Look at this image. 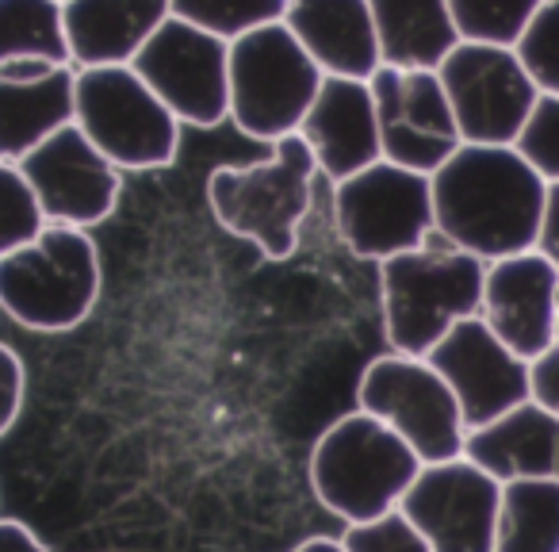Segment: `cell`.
Returning <instances> with one entry per match:
<instances>
[{"mask_svg":"<svg viewBox=\"0 0 559 552\" xmlns=\"http://www.w3.org/2000/svg\"><path fill=\"white\" fill-rule=\"evenodd\" d=\"M73 66H0V162H20L58 127L73 124Z\"/></svg>","mask_w":559,"mask_h":552,"instance_id":"18","label":"cell"},{"mask_svg":"<svg viewBox=\"0 0 559 552\" xmlns=\"http://www.w3.org/2000/svg\"><path fill=\"white\" fill-rule=\"evenodd\" d=\"M528 399L559 414V338L528 361Z\"/></svg>","mask_w":559,"mask_h":552,"instance_id":"32","label":"cell"},{"mask_svg":"<svg viewBox=\"0 0 559 552\" xmlns=\"http://www.w3.org/2000/svg\"><path fill=\"white\" fill-rule=\"evenodd\" d=\"M292 552H349L342 537H311V541L296 544Z\"/></svg>","mask_w":559,"mask_h":552,"instance_id":"35","label":"cell"},{"mask_svg":"<svg viewBox=\"0 0 559 552\" xmlns=\"http://www.w3.org/2000/svg\"><path fill=\"white\" fill-rule=\"evenodd\" d=\"M334 223L357 257H388L433 238L429 173L376 157L360 173L334 180Z\"/></svg>","mask_w":559,"mask_h":552,"instance_id":"8","label":"cell"},{"mask_svg":"<svg viewBox=\"0 0 559 552\" xmlns=\"http://www.w3.org/2000/svg\"><path fill=\"white\" fill-rule=\"evenodd\" d=\"M169 16V0H62L73 70L131 66Z\"/></svg>","mask_w":559,"mask_h":552,"instance_id":"21","label":"cell"},{"mask_svg":"<svg viewBox=\"0 0 559 552\" xmlns=\"http://www.w3.org/2000/svg\"><path fill=\"white\" fill-rule=\"evenodd\" d=\"M20 407H24V365L0 342V437L16 426Z\"/></svg>","mask_w":559,"mask_h":552,"instance_id":"31","label":"cell"},{"mask_svg":"<svg viewBox=\"0 0 559 552\" xmlns=\"http://www.w3.org/2000/svg\"><path fill=\"white\" fill-rule=\"evenodd\" d=\"M383 66L437 70L460 43L449 0H368Z\"/></svg>","mask_w":559,"mask_h":552,"instance_id":"22","label":"cell"},{"mask_svg":"<svg viewBox=\"0 0 559 552\" xmlns=\"http://www.w3.org/2000/svg\"><path fill=\"white\" fill-rule=\"evenodd\" d=\"M513 146L544 180H559V93L536 96Z\"/></svg>","mask_w":559,"mask_h":552,"instance_id":"29","label":"cell"},{"mask_svg":"<svg viewBox=\"0 0 559 552\" xmlns=\"http://www.w3.org/2000/svg\"><path fill=\"white\" fill-rule=\"evenodd\" d=\"M421 460L403 437L368 411L337 419L311 449V491L345 526L376 521L399 510Z\"/></svg>","mask_w":559,"mask_h":552,"instance_id":"3","label":"cell"},{"mask_svg":"<svg viewBox=\"0 0 559 552\" xmlns=\"http://www.w3.org/2000/svg\"><path fill=\"white\" fill-rule=\"evenodd\" d=\"M433 185V234L479 261L521 254L536 246L548 180L518 154V146L460 150L429 173Z\"/></svg>","mask_w":559,"mask_h":552,"instance_id":"1","label":"cell"},{"mask_svg":"<svg viewBox=\"0 0 559 552\" xmlns=\"http://www.w3.org/2000/svg\"><path fill=\"white\" fill-rule=\"evenodd\" d=\"M380 124V154L395 165L433 173L460 150V127L452 116L437 70L380 66L368 78Z\"/></svg>","mask_w":559,"mask_h":552,"instance_id":"13","label":"cell"},{"mask_svg":"<svg viewBox=\"0 0 559 552\" xmlns=\"http://www.w3.org/2000/svg\"><path fill=\"white\" fill-rule=\"evenodd\" d=\"M357 403L360 411L395 430L418 453L421 465L452 460L464 453L467 426L460 403L426 357L395 350L388 357H376L360 376Z\"/></svg>","mask_w":559,"mask_h":552,"instance_id":"9","label":"cell"},{"mask_svg":"<svg viewBox=\"0 0 559 552\" xmlns=\"http://www.w3.org/2000/svg\"><path fill=\"white\" fill-rule=\"evenodd\" d=\"M342 541L349 552H433L403 510H391L376 521H360V526H345Z\"/></svg>","mask_w":559,"mask_h":552,"instance_id":"30","label":"cell"},{"mask_svg":"<svg viewBox=\"0 0 559 552\" xmlns=\"http://www.w3.org/2000/svg\"><path fill=\"white\" fill-rule=\"evenodd\" d=\"M326 73L284 20L230 39V119L249 139L296 134Z\"/></svg>","mask_w":559,"mask_h":552,"instance_id":"6","label":"cell"},{"mask_svg":"<svg viewBox=\"0 0 559 552\" xmlns=\"http://www.w3.org/2000/svg\"><path fill=\"white\" fill-rule=\"evenodd\" d=\"M314 177L319 162L311 146L299 134H284L272 142L264 162L211 173L207 203L226 231L280 261L299 246V226L314 200Z\"/></svg>","mask_w":559,"mask_h":552,"instance_id":"4","label":"cell"},{"mask_svg":"<svg viewBox=\"0 0 559 552\" xmlns=\"http://www.w3.org/2000/svg\"><path fill=\"white\" fill-rule=\"evenodd\" d=\"M284 24L330 78L368 81L383 66L368 0H288Z\"/></svg>","mask_w":559,"mask_h":552,"instance_id":"19","label":"cell"},{"mask_svg":"<svg viewBox=\"0 0 559 552\" xmlns=\"http://www.w3.org/2000/svg\"><path fill=\"white\" fill-rule=\"evenodd\" d=\"M487 261L429 238L426 246L380 261L383 330L395 353L426 357L460 319L479 315Z\"/></svg>","mask_w":559,"mask_h":552,"instance_id":"2","label":"cell"},{"mask_svg":"<svg viewBox=\"0 0 559 552\" xmlns=\"http://www.w3.org/2000/svg\"><path fill=\"white\" fill-rule=\"evenodd\" d=\"M296 134L311 146L319 173L330 180H345L383 157L372 89L357 78L326 73Z\"/></svg>","mask_w":559,"mask_h":552,"instance_id":"17","label":"cell"},{"mask_svg":"<svg viewBox=\"0 0 559 552\" xmlns=\"http://www.w3.org/2000/svg\"><path fill=\"white\" fill-rule=\"evenodd\" d=\"M70 62L62 0H0V66Z\"/></svg>","mask_w":559,"mask_h":552,"instance_id":"24","label":"cell"},{"mask_svg":"<svg viewBox=\"0 0 559 552\" xmlns=\"http://www.w3.org/2000/svg\"><path fill=\"white\" fill-rule=\"evenodd\" d=\"M47 226L32 185L16 162H0V257H9Z\"/></svg>","mask_w":559,"mask_h":552,"instance_id":"28","label":"cell"},{"mask_svg":"<svg viewBox=\"0 0 559 552\" xmlns=\"http://www.w3.org/2000/svg\"><path fill=\"white\" fill-rule=\"evenodd\" d=\"M513 55L533 78L536 93H559V0H540V9L513 43Z\"/></svg>","mask_w":559,"mask_h":552,"instance_id":"27","label":"cell"},{"mask_svg":"<svg viewBox=\"0 0 559 552\" xmlns=\"http://www.w3.org/2000/svg\"><path fill=\"white\" fill-rule=\"evenodd\" d=\"M536 249L559 265V180H548V192H544V215H540V234H536Z\"/></svg>","mask_w":559,"mask_h":552,"instance_id":"33","label":"cell"},{"mask_svg":"<svg viewBox=\"0 0 559 552\" xmlns=\"http://www.w3.org/2000/svg\"><path fill=\"white\" fill-rule=\"evenodd\" d=\"M495 552H559V483L556 480L502 483Z\"/></svg>","mask_w":559,"mask_h":552,"instance_id":"23","label":"cell"},{"mask_svg":"<svg viewBox=\"0 0 559 552\" xmlns=\"http://www.w3.org/2000/svg\"><path fill=\"white\" fill-rule=\"evenodd\" d=\"M556 289L559 265L540 249L487 261L479 319L525 361L556 342Z\"/></svg>","mask_w":559,"mask_h":552,"instance_id":"16","label":"cell"},{"mask_svg":"<svg viewBox=\"0 0 559 552\" xmlns=\"http://www.w3.org/2000/svg\"><path fill=\"white\" fill-rule=\"evenodd\" d=\"M460 139L479 146H513L536 104V85L513 47L460 39L437 66Z\"/></svg>","mask_w":559,"mask_h":552,"instance_id":"10","label":"cell"},{"mask_svg":"<svg viewBox=\"0 0 559 552\" xmlns=\"http://www.w3.org/2000/svg\"><path fill=\"white\" fill-rule=\"evenodd\" d=\"M131 66L180 124L215 127L230 119V43L218 35L169 16Z\"/></svg>","mask_w":559,"mask_h":552,"instance_id":"11","label":"cell"},{"mask_svg":"<svg viewBox=\"0 0 559 552\" xmlns=\"http://www.w3.org/2000/svg\"><path fill=\"white\" fill-rule=\"evenodd\" d=\"M464 457L487 468L498 483L556 480L559 483V414L536 399L510 407L487 426L467 430Z\"/></svg>","mask_w":559,"mask_h":552,"instance_id":"20","label":"cell"},{"mask_svg":"<svg viewBox=\"0 0 559 552\" xmlns=\"http://www.w3.org/2000/svg\"><path fill=\"white\" fill-rule=\"evenodd\" d=\"M16 165L32 185L47 223L88 231V226L104 223L119 203V173L123 169L108 154H100L78 124L58 127Z\"/></svg>","mask_w":559,"mask_h":552,"instance_id":"14","label":"cell"},{"mask_svg":"<svg viewBox=\"0 0 559 552\" xmlns=\"http://www.w3.org/2000/svg\"><path fill=\"white\" fill-rule=\"evenodd\" d=\"M556 338H559V289H556Z\"/></svg>","mask_w":559,"mask_h":552,"instance_id":"36","label":"cell"},{"mask_svg":"<svg viewBox=\"0 0 559 552\" xmlns=\"http://www.w3.org/2000/svg\"><path fill=\"white\" fill-rule=\"evenodd\" d=\"M502 483L472 457L421 465L399 510L433 552H495Z\"/></svg>","mask_w":559,"mask_h":552,"instance_id":"12","label":"cell"},{"mask_svg":"<svg viewBox=\"0 0 559 552\" xmlns=\"http://www.w3.org/2000/svg\"><path fill=\"white\" fill-rule=\"evenodd\" d=\"M429 365L452 388L464 426H487L490 419L528 399V361L513 353L479 315L460 319L433 350Z\"/></svg>","mask_w":559,"mask_h":552,"instance_id":"15","label":"cell"},{"mask_svg":"<svg viewBox=\"0 0 559 552\" xmlns=\"http://www.w3.org/2000/svg\"><path fill=\"white\" fill-rule=\"evenodd\" d=\"M284 4L288 0H169V12L230 43L253 27L284 20Z\"/></svg>","mask_w":559,"mask_h":552,"instance_id":"25","label":"cell"},{"mask_svg":"<svg viewBox=\"0 0 559 552\" xmlns=\"http://www.w3.org/2000/svg\"><path fill=\"white\" fill-rule=\"evenodd\" d=\"M460 39L513 47L540 0H449Z\"/></svg>","mask_w":559,"mask_h":552,"instance_id":"26","label":"cell"},{"mask_svg":"<svg viewBox=\"0 0 559 552\" xmlns=\"http://www.w3.org/2000/svg\"><path fill=\"white\" fill-rule=\"evenodd\" d=\"M0 552H47L35 529H27L20 518H0Z\"/></svg>","mask_w":559,"mask_h":552,"instance_id":"34","label":"cell"},{"mask_svg":"<svg viewBox=\"0 0 559 552\" xmlns=\"http://www.w3.org/2000/svg\"><path fill=\"white\" fill-rule=\"evenodd\" d=\"M73 124L119 169L169 165L180 146V119L134 73V66H85L73 81Z\"/></svg>","mask_w":559,"mask_h":552,"instance_id":"7","label":"cell"},{"mask_svg":"<svg viewBox=\"0 0 559 552\" xmlns=\"http://www.w3.org/2000/svg\"><path fill=\"white\" fill-rule=\"evenodd\" d=\"M100 296V254L81 226L47 223L32 242L0 257V307L27 330H70Z\"/></svg>","mask_w":559,"mask_h":552,"instance_id":"5","label":"cell"}]
</instances>
